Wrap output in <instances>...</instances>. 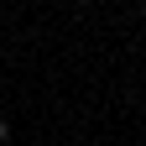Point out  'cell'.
Segmentation results:
<instances>
[{"label":"cell","instance_id":"cell-2","mask_svg":"<svg viewBox=\"0 0 146 146\" xmlns=\"http://www.w3.org/2000/svg\"><path fill=\"white\" fill-rule=\"evenodd\" d=\"M141 16H146V5H141Z\"/></svg>","mask_w":146,"mask_h":146},{"label":"cell","instance_id":"cell-1","mask_svg":"<svg viewBox=\"0 0 146 146\" xmlns=\"http://www.w3.org/2000/svg\"><path fill=\"white\" fill-rule=\"evenodd\" d=\"M0 136H5V120H0Z\"/></svg>","mask_w":146,"mask_h":146}]
</instances>
